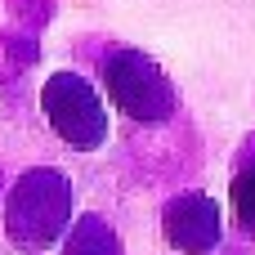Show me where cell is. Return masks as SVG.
I'll return each mask as SVG.
<instances>
[{"instance_id": "1", "label": "cell", "mask_w": 255, "mask_h": 255, "mask_svg": "<svg viewBox=\"0 0 255 255\" xmlns=\"http://www.w3.org/2000/svg\"><path fill=\"white\" fill-rule=\"evenodd\" d=\"M67 220H72V188L58 170H27L13 184L4 224H9V238L18 247H27V251L49 247Z\"/></svg>"}, {"instance_id": "2", "label": "cell", "mask_w": 255, "mask_h": 255, "mask_svg": "<svg viewBox=\"0 0 255 255\" xmlns=\"http://www.w3.org/2000/svg\"><path fill=\"white\" fill-rule=\"evenodd\" d=\"M103 85H108V99L130 121H166L175 112V90L166 72L139 49H117L103 63Z\"/></svg>"}, {"instance_id": "3", "label": "cell", "mask_w": 255, "mask_h": 255, "mask_svg": "<svg viewBox=\"0 0 255 255\" xmlns=\"http://www.w3.org/2000/svg\"><path fill=\"white\" fill-rule=\"evenodd\" d=\"M40 108L54 126V134L81 152L99 148L108 139V112H103V99L90 90V81L72 76V72H58L45 81L40 90Z\"/></svg>"}, {"instance_id": "4", "label": "cell", "mask_w": 255, "mask_h": 255, "mask_svg": "<svg viewBox=\"0 0 255 255\" xmlns=\"http://www.w3.org/2000/svg\"><path fill=\"white\" fill-rule=\"evenodd\" d=\"M166 238H170V247H179L188 255L211 251L220 242V211H215V202L202 197V193L175 197L166 206Z\"/></svg>"}, {"instance_id": "5", "label": "cell", "mask_w": 255, "mask_h": 255, "mask_svg": "<svg viewBox=\"0 0 255 255\" xmlns=\"http://www.w3.org/2000/svg\"><path fill=\"white\" fill-rule=\"evenodd\" d=\"M67 255H121V251H117V238L99 220H81V229L67 242Z\"/></svg>"}, {"instance_id": "6", "label": "cell", "mask_w": 255, "mask_h": 255, "mask_svg": "<svg viewBox=\"0 0 255 255\" xmlns=\"http://www.w3.org/2000/svg\"><path fill=\"white\" fill-rule=\"evenodd\" d=\"M233 215L242 229H255V166H247L238 179H233Z\"/></svg>"}]
</instances>
